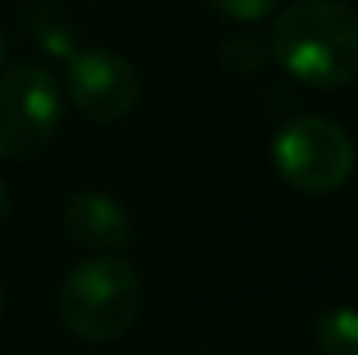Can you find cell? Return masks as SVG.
I'll list each match as a JSON object with an SVG mask.
<instances>
[{"mask_svg": "<svg viewBox=\"0 0 358 355\" xmlns=\"http://www.w3.org/2000/svg\"><path fill=\"white\" fill-rule=\"evenodd\" d=\"M268 49L306 88H348L358 81V14L341 0H296L275 18Z\"/></svg>", "mask_w": 358, "mask_h": 355, "instance_id": "obj_1", "label": "cell"}, {"mask_svg": "<svg viewBox=\"0 0 358 355\" xmlns=\"http://www.w3.org/2000/svg\"><path fill=\"white\" fill-rule=\"evenodd\" d=\"M143 286L119 254H98L70 268L59 289L63 324L84 342H115L139 317Z\"/></svg>", "mask_w": 358, "mask_h": 355, "instance_id": "obj_2", "label": "cell"}, {"mask_svg": "<svg viewBox=\"0 0 358 355\" xmlns=\"http://www.w3.org/2000/svg\"><path fill=\"white\" fill-rule=\"evenodd\" d=\"M352 136L324 116H299L285 122L271 139V160L285 185L303 195H331L355 174Z\"/></svg>", "mask_w": 358, "mask_h": 355, "instance_id": "obj_3", "label": "cell"}, {"mask_svg": "<svg viewBox=\"0 0 358 355\" xmlns=\"http://www.w3.org/2000/svg\"><path fill=\"white\" fill-rule=\"evenodd\" d=\"M63 95L49 70L17 63L0 77V157L21 160L38 153L59 129Z\"/></svg>", "mask_w": 358, "mask_h": 355, "instance_id": "obj_4", "label": "cell"}, {"mask_svg": "<svg viewBox=\"0 0 358 355\" xmlns=\"http://www.w3.org/2000/svg\"><path fill=\"white\" fill-rule=\"evenodd\" d=\"M66 95L91 122H119L143 98L136 67L112 49H77L66 60Z\"/></svg>", "mask_w": 358, "mask_h": 355, "instance_id": "obj_5", "label": "cell"}, {"mask_svg": "<svg viewBox=\"0 0 358 355\" xmlns=\"http://www.w3.org/2000/svg\"><path fill=\"white\" fill-rule=\"evenodd\" d=\"M63 220L70 237L87 251L112 254L132 244V216L105 192H73L63 202Z\"/></svg>", "mask_w": 358, "mask_h": 355, "instance_id": "obj_6", "label": "cell"}, {"mask_svg": "<svg viewBox=\"0 0 358 355\" xmlns=\"http://www.w3.org/2000/svg\"><path fill=\"white\" fill-rule=\"evenodd\" d=\"M24 32L28 39L52 60H70L77 53V28L70 21V14L59 4L49 0H31L24 7Z\"/></svg>", "mask_w": 358, "mask_h": 355, "instance_id": "obj_7", "label": "cell"}, {"mask_svg": "<svg viewBox=\"0 0 358 355\" xmlns=\"http://www.w3.org/2000/svg\"><path fill=\"white\" fill-rule=\"evenodd\" d=\"M317 349L320 355H358V310L334 307L317 321Z\"/></svg>", "mask_w": 358, "mask_h": 355, "instance_id": "obj_8", "label": "cell"}, {"mask_svg": "<svg viewBox=\"0 0 358 355\" xmlns=\"http://www.w3.org/2000/svg\"><path fill=\"white\" fill-rule=\"evenodd\" d=\"M220 63L230 74H257V70H264L271 63V49H268L264 39L240 32V35H230L220 46Z\"/></svg>", "mask_w": 358, "mask_h": 355, "instance_id": "obj_9", "label": "cell"}, {"mask_svg": "<svg viewBox=\"0 0 358 355\" xmlns=\"http://www.w3.org/2000/svg\"><path fill=\"white\" fill-rule=\"evenodd\" d=\"M206 4L216 7L223 18H230L237 25H257V21H264L275 11L278 0H206Z\"/></svg>", "mask_w": 358, "mask_h": 355, "instance_id": "obj_10", "label": "cell"}, {"mask_svg": "<svg viewBox=\"0 0 358 355\" xmlns=\"http://www.w3.org/2000/svg\"><path fill=\"white\" fill-rule=\"evenodd\" d=\"M7 213H10V195H7V185L0 181V227H3V220H7Z\"/></svg>", "mask_w": 358, "mask_h": 355, "instance_id": "obj_11", "label": "cell"}, {"mask_svg": "<svg viewBox=\"0 0 358 355\" xmlns=\"http://www.w3.org/2000/svg\"><path fill=\"white\" fill-rule=\"evenodd\" d=\"M3 56H7V39H3V32H0V67H3Z\"/></svg>", "mask_w": 358, "mask_h": 355, "instance_id": "obj_12", "label": "cell"}, {"mask_svg": "<svg viewBox=\"0 0 358 355\" xmlns=\"http://www.w3.org/2000/svg\"><path fill=\"white\" fill-rule=\"evenodd\" d=\"M0 310H3V293H0Z\"/></svg>", "mask_w": 358, "mask_h": 355, "instance_id": "obj_13", "label": "cell"}]
</instances>
